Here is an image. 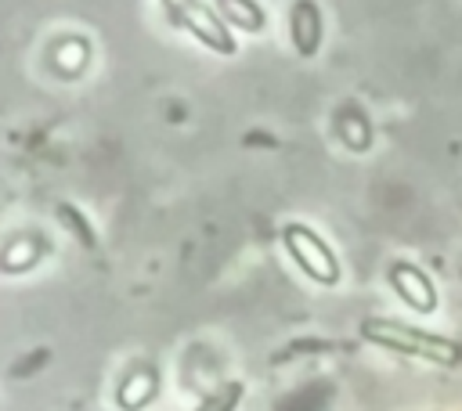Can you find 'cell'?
Segmentation results:
<instances>
[{
  "label": "cell",
  "mask_w": 462,
  "mask_h": 411,
  "mask_svg": "<svg viewBox=\"0 0 462 411\" xmlns=\"http://www.w3.org/2000/svg\"><path fill=\"white\" fill-rule=\"evenodd\" d=\"M361 335L372 346H383V350H393V353H404V357H419V361H430V364H440V368L462 364V342L458 339L426 332V328L397 321V317H365Z\"/></svg>",
  "instance_id": "1"
},
{
  "label": "cell",
  "mask_w": 462,
  "mask_h": 411,
  "mask_svg": "<svg viewBox=\"0 0 462 411\" xmlns=\"http://www.w3.org/2000/svg\"><path fill=\"white\" fill-rule=\"evenodd\" d=\"M191 0H162V7H166V14H170V22H177V14L188 7Z\"/></svg>",
  "instance_id": "9"
},
{
  "label": "cell",
  "mask_w": 462,
  "mask_h": 411,
  "mask_svg": "<svg viewBox=\"0 0 462 411\" xmlns=\"http://www.w3.org/2000/svg\"><path fill=\"white\" fill-rule=\"evenodd\" d=\"M282 245L289 252V260L318 285H339L343 270H339V256L332 252V245L307 224H285L282 227Z\"/></svg>",
  "instance_id": "2"
},
{
  "label": "cell",
  "mask_w": 462,
  "mask_h": 411,
  "mask_svg": "<svg viewBox=\"0 0 462 411\" xmlns=\"http://www.w3.org/2000/svg\"><path fill=\"white\" fill-rule=\"evenodd\" d=\"M386 281H390L393 296H397L408 310H415V314H422V317L437 314V306H440L437 281H433L419 263H411V260H393V263L386 267Z\"/></svg>",
  "instance_id": "3"
},
{
  "label": "cell",
  "mask_w": 462,
  "mask_h": 411,
  "mask_svg": "<svg viewBox=\"0 0 462 411\" xmlns=\"http://www.w3.org/2000/svg\"><path fill=\"white\" fill-rule=\"evenodd\" d=\"M217 11L227 25L242 32H263L267 29V11L256 0H217Z\"/></svg>",
  "instance_id": "6"
},
{
  "label": "cell",
  "mask_w": 462,
  "mask_h": 411,
  "mask_svg": "<svg viewBox=\"0 0 462 411\" xmlns=\"http://www.w3.org/2000/svg\"><path fill=\"white\" fill-rule=\"evenodd\" d=\"M242 400V382H224L220 389H213L195 411H235Z\"/></svg>",
  "instance_id": "7"
},
{
  "label": "cell",
  "mask_w": 462,
  "mask_h": 411,
  "mask_svg": "<svg viewBox=\"0 0 462 411\" xmlns=\"http://www.w3.org/2000/svg\"><path fill=\"white\" fill-rule=\"evenodd\" d=\"M173 25H184L195 40H202V47H213L217 54H235V50H238V43L231 40L227 22H224L220 14H213L206 0H191V4L177 14Z\"/></svg>",
  "instance_id": "4"
},
{
  "label": "cell",
  "mask_w": 462,
  "mask_h": 411,
  "mask_svg": "<svg viewBox=\"0 0 462 411\" xmlns=\"http://www.w3.org/2000/svg\"><path fill=\"white\" fill-rule=\"evenodd\" d=\"M339 137H343V144L346 148H354V151H365L368 144H372V126H368V119L361 115V112H354V126H346V123H339Z\"/></svg>",
  "instance_id": "8"
},
{
  "label": "cell",
  "mask_w": 462,
  "mask_h": 411,
  "mask_svg": "<svg viewBox=\"0 0 462 411\" xmlns=\"http://www.w3.org/2000/svg\"><path fill=\"white\" fill-rule=\"evenodd\" d=\"M289 36H292L296 54H303V58L318 54L321 36H325V22H321V7L314 0H296L292 4V11H289Z\"/></svg>",
  "instance_id": "5"
}]
</instances>
